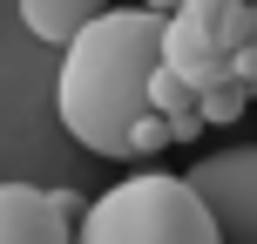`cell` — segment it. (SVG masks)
I'll list each match as a JSON object with an SVG mask.
<instances>
[{"mask_svg": "<svg viewBox=\"0 0 257 244\" xmlns=\"http://www.w3.org/2000/svg\"><path fill=\"white\" fill-rule=\"evenodd\" d=\"M163 68V14L108 7L61 48L54 116L88 156H128V129L149 116V75Z\"/></svg>", "mask_w": 257, "mask_h": 244, "instance_id": "6da1fadb", "label": "cell"}, {"mask_svg": "<svg viewBox=\"0 0 257 244\" xmlns=\"http://www.w3.org/2000/svg\"><path fill=\"white\" fill-rule=\"evenodd\" d=\"M75 244H223V231L190 190V177L136 170L81 210Z\"/></svg>", "mask_w": 257, "mask_h": 244, "instance_id": "7a4b0ae2", "label": "cell"}, {"mask_svg": "<svg viewBox=\"0 0 257 244\" xmlns=\"http://www.w3.org/2000/svg\"><path fill=\"white\" fill-rule=\"evenodd\" d=\"M250 0H183L176 14H163V68H176L196 95L230 82V48L244 34Z\"/></svg>", "mask_w": 257, "mask_h": 244, "instance_id": "3957f363", "label": "cell"}, {"mask_svg": "<svg viewBox=\"0 0 257 244\" xmlns=\"http://www.w3.org/2000/svg\"><path fill=\"white\" fill-rule=\"evenodd\" d=\"M183 177L203 197V210L217 217L223 244H257V149L196 156V170H183Z\"/></svg>", "mask_w": 257, "mask_h": 244, "instance_id": "277c9868", "label": "cell"}, {"mask_svg": "<svg viewBox=\"0 0 257 244\" xmlns=\"http://www.w3.org/2000/svg\"><path fill=\"white\" fill-rule=\"evenodd\" d=\"M75 190H34V183H0V244H75L81 224Z\"/></svg>", "mask_w": 257, "mask_h": 244, "instance_id": "5b68a950", "label": "cell"}, {"mask_svg": "<svg viewBox=\"0 0 257 244\" xmlns=\"http://www.w3.org/2000/svg\"><path fill=\"white\" fill-rule=\"evenodd\" d=\"M14 7H21V21H27V34H34V41L68 48L95 14H108V0H14Z\"/></svg>", "mask_w": 257, "mask_h": 244, "instance_id": "8992f818", "label": "cell"}, {"mask_svg": "<svg viewBox=\"0 0 257 244\" xmlns=\"http://www.w3.org/2000/svg\"><path fill=\"white\" fill-rule=\"evenodd\" d=\"M149 109H156V116H190L196 89L176 75V68H156V75H149Z\"/></svg>", "mask_w": 257, "mask_h": 244, "instance_id": "52a82bcc", "label": "cell"}, {"mask_svg": "<svg viewBox=\"0 0 257 244\" xmlns=\"http://www.w3.org/2000/svg\"><path fill=\"white\" fill-rule=\"evenodd\" d=\"M230 82L244 95H257V0L244 7V34H237V48H230Z\"/></svg>", "mask_w": 257, "mask_h": 244, "instance_id": "ba28073f", "label": "cell"}, {"mask_svg": "<svg viewBox=\"0 0 257 244\" xmlns=\"http://www.w3.org/2000/svg\"><path fill=\"white\" fill-rule=\"evenodd\" d=\"M250 109V95L237 89V82H217V89H203L196 95V116H203V129H217V122H237Z\"/></svg>", "mask_w": 257, "mask_h": 244, "instance_id": "9c48e42d", "label": "cell"}, {"mask_svg": "<svg viewBox=\"0 0 257 244\" xmlns=\"http://www.w3.org/2000/svg\"><path fill=\"white\" fill-rule=\"evenodd\" d=\"M169 142H176L169 136V116H156V109L128 129V156H156V149H169Z\"/></svg>", "mask_w": 257, "mask_h": 244, "instance_id": "30bf717a", "label": "cell"}, {"mask_svg": "<svg viewBox=\"0 0 257 244\" xmlns=\"http://www.w3.org/2000/svg\"><path fill=\"white\" fill-rule=\"evenodd\" d=\"M169 136H176V142H196V136H203V116H196V109H190V116H169Z\"/></svg>", "mask_w": 257, "mask_h": 244, "instance_id": "8fae6325", "label": "cell"}, {"mask_svg": "<svg viewBox=\"0 0 257 244\" xmlns=\"http://www.w3.org/2000/svg\"><path fill=\"white\" fill-rule=\"evenodd\" d=\"M136 7H156V14H176L183 0H136Z\"/></svg>", "mask_w": 257, "mask_h": 244, "instance_id": "7c38bea8", "label": "cell"}]
</instances>
